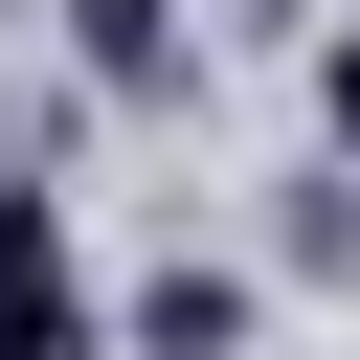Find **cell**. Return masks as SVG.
Here are the masks:
<instances>
[{"label":"cell","mask_w":360,"mask_h":360,"mask_svg":"<svg viewBox=\"0 0 360 360\" xmlns=\"http://www.w3.org/2000/svg\"><path fill=\"white\" fill-rule=\"evenodd\" d=\"M68 45H90V90H180V22L158 0H68Z\"/></svg>","instance_id":"3"},{"label":"cell","mask_w":360,"mask_h":360,"mask_svg":"<svg viewBox=\"0 0 360 360\" xmlns=\"http://www.w3.org/2000/svg\"><path fill=\"white\" fill-rule=\"evenodd\" d=\"M248 22H315V0H248Z\"/></svg>","instance_id":"5"},{"label":"cell","mask_w":360,"mask_h":360,"mask_svg":"<svg viewBox=\"0 0 360 360\" xmlns=\"http://www.w3.org/2000/svg\"><path fill=\"white\" fill-rule=\"evenodd\" d=\"M315 112H338V158H360V22H338V45H315Z\"/></svg>","instance_id":"4"},{"label":"cell","mask_w":360,"mask_h":360,"mask_svg":"<svg viewBox=\"0 0 360 360\" xmlns=\"http://www.w3.org/2000/svg\"><path fill=\"white\" fill-rule=\"evenodd\" d=\"M0 360H90V292H68V225H45V180H0Z\"/></svg>","instance_id":"1"},{"label":"cell","mask_w":360,"mask_h":360,"mask_svg":"<svg viewBox=\"0 0 360 360\" xmlns=\"http://www.w3.org/2000/svg\"><path fill=\"white\" fill-rule=\"evenodd\" d=\"M225 338H248V270H158L135 292V360H225Z\"/></svg>","instance_id":"2"}]
</instances>
